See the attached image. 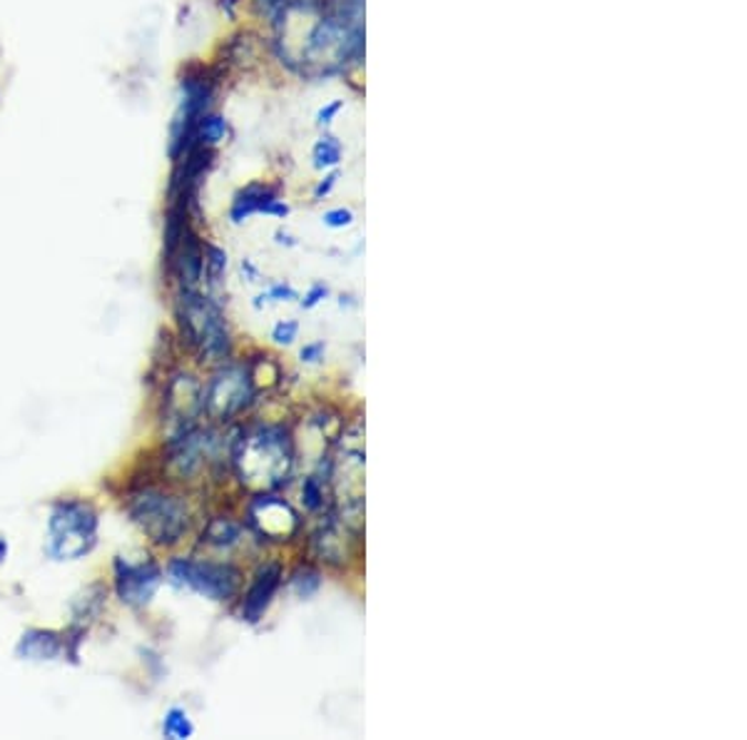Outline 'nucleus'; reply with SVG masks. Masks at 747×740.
<instances>
[{
	"label": "nucleus",
	"instance_id": "obj_21",
	"mask_svg": "<svg viewBox=\"0 0 747 740\" xmlns=\"http://www.w3.org/2000/svg\"><path fill=\"white\" fill-rule=\"evenodd\" d=\"M300 322L296 320H280L272 326V340L274 344H280V347H292L296 342V336H300Z\"/></svg>",
	"mask_w": 747,
	"mask_h": 740
},
{
	"label": "nucleus",
	"instance_id": "obj_11",
	"mask_svg": "<svg viewBox=\"0 0 747 740\" xmlns=\"http://www.w3.org/2000/svg\"><path fill=\"white\" fill-rule=\"evenodd\" d=\"M65 651V641L55 631L31 629L25 631L15 646V656L23 661H55Z\"/></svg>",
	"mask_w": 747,
	"mask_h": 740
},
{
	"label": "nucleus",
	"instance_id": "obj_24",
	"mask_svg": "<svg viewBox=\"0 0 747 740\" xmlns=\"http://www.w3.org/2000/svg\"><path fill=\"white\" fill-rule=\"evenodd\" d=\"M324 354H327V342L317 340V342L304 344V347L300 350V360L304 364H320L324 360Z\"/></svg>",
	"mask_w": 747,
	"mask_h": 740
},
{
	"label": "nucleus",
	"instance_id": "obj_26",
	"mask_svg": "<svg viewBox=\"0 0 747 740\" xmlns=\"http://www.w3.org/2000/svg\"><path fill=\"white\" fill-rule=\"evenodd\" d=\"M260 215H270V217H286V215H290V205H286L284 200L274 197L272 202H267V205H264V210H262Z\"/></svg>",
	"mask_w": 747,
	"mask_h": 740
},
{
	"label": "nucleus",
	"instance_id": "obj_23",
	"mask_svg": "<svg viewBox=\"0 0 747 740\" xmlns=\"http://www.w3.org/2000/svg\"><path fill=\"white\" fill-rule=\"evenodd\" d=\"M327 297H329V287L324 282H314L302 297V310H314V307L322 304Z\"/></svg>",
	"mask_w": 747,
	"mask_h": 740
},
{
	"label": "nucleus",
	"instance_id": "obj_10",
	"mask_svg": "<svg viewBox=\"0 0 747 740\" xmlns=\"http://www.w3.org/2000/svg\"><path fill=\"white\" fill-rule=\"evenodd\" d=\"M167 269L177 275L182 290H197V285L205 280V245L193 227L182 237Z\"/></svg>",
	"mask_w": 747,
	"mask_h": 740
},
{
	"label": "nucleus",
	"instance_id": "obj_28",
	"mask_svg": "<svg viewBox=\"0 0 747 740\" xmlns=\"http://www.w3.org/2000/svg\"><path fill=\"white\" fill-rule=\"evenodd\" d=\"M242 272H247L249 282H257V280H260V269H257V267L252 265V259H242Z\"/></svg>",
	"mask_w": 747,
	"mask_h": 740
},
{
	"label": "nucleus",
	"instance_id": "obj_18",
	"mask_svg": "<svg viewBox=\"0 0 747 740\" xmlns=\"http://www.w3.org/2000/svg\"><path fill=\"white\" fill-rule=\"evenodd\" d=\"M229 257L223 247L205 245V277L209 285H219L227 272Z\"/></svg>",
	"mask_w": 747,
	"mask_h": 740
},
{
	"label": "nucleus",
	"instance_id": "obj_25",
	"mask_svg": "<svg viewBox=\"0 0 747 740\" xmlns=\"http://www.w3.org/2000/svg\"><path fill=\"white\" fill-rule=\"evenodd\" d=\"M337 180H339V172H337V170L329 172V175L324 178L317 187H314V200H324V197H327L329 192L334 190V185H337Z\"/></svg>",
	"mask_w": 747,
	"mask_h": 740
},
{
	"label": "nucleus",
	"instance_id": "obj_4",
	"mask_svg": "<svg viewBox=\"0 0 747 740\" xmlns=\"http://www.w3.org/2000/svg\"><path fill=\"white\" fill-rule=\"evenodd\" d=\"M128 512L140 532L160 546L177 544L190 526L187 504L180 496L165 494L160 489H142L136 496H130Z\"/></svg>",
	"mask_w": 747,
	"mask_h": 740
},
{
	"label": "nucleus",
	"instance_id": "obj_7",
	"mask_svg": "<svg viewBox=\"0 0 747 740\" xmlns=\"http://www.w3.org/2000/svg\"><path fill=\"white\" fill-rule=\"evenodd\" d=\"M162 583V569L155 561H138L128 559L115 561V593L128 605H148L152 596L158 593Z\"/></svg>",
	"mask_w": 747,
	"mask_h": 740
},
{
	"label": "nucleus",
	"instance_id": "obj_22",
	"mask_svg": "<svg viewBox=\"0 0 747 740\" xmlns=\"http://www.w3.org/2000/svg\"><path fill=\"white\" fill-rule=\"evenodd\" d=\"M324 225L332 227V229H344L354 225V213L349 207H337V210H329V213H324Z\"/></svg>",
	"mask_w": 747,
	"mask_h": 740
},
{
	"label": "nucleus",
	"instance_id": "obj_14",
	"mask_svg": "<svg viewBox=\"0 0 747 740\" xmlns=\"http://www.w3.org/2000/svg\"><path fill=\"white\" fill-rule=\"evenodd\" d=\"M227 138V120L223 115H215V112H207L203 120L197 122V130H195V148L203 146V148H217L219 142Z\"/></svg>",
	"mask_w": 747,
	"mask_h": 740
},
{
	"label": "nucleus",
	"instance_id": "obj_29",
	"mask_svg": "<svg viewBox=\"0 0 747 740\" xmlns=\"http://www.w3.org/2000/svg\"><path fill=\"white\" fill-rule=\"evenodd\" d=\"M8 559V541L3 536H0V564H3Z\"/></svg>",
	"mask_w": 747,
	"mask_h": 740
},
{
	"label": "nucleus",
	"instance_id": "obj_19",
	"mask_svg": "<svg viewBox=\"0 0 747 740\" xmlns=\"http://www.w3.org/2000/svg\"><path fill=\"white\" fill-rule=\"evenodd\" d=\"M302 502L306 512H320L324 506V486L320 476H306L302 484Z\"/></svg>",
	"mask_w": 747,
	"mask_h": 740
},
{
	"label": "nucleus",
	"instance_id": "obj_12",
	"mask_svg": "<svg viewBox=\"0 0 747 740\" xmlns=\"http://www.w3.org/2000/svg\"><path fill=\"white\" fill-rule=\"evenodd\" d=\"M274 197H280V190L277 187H267V185H260V182L247 185L245 190H239L235 195L229 217H232L235 225H242L245 219H249L252 215H260L267 202H272Z\"/></svg>",
	"mask_w": 747,
	"mask_h": 740
},
{
	"label": "nucleus",
	"instance_id": "obj_5",
	"mask_svg": "<svg viewBox=\"0 0 747 740\" xmlns=\"http://www.w3.org/2000/svg\"><path fill=\"white\" fill-rule=\"evenodd\" d=\"M167 576L175 586H185L209 601L235 599L242 583V571L237 566L197 559H172L167 564Z\"/></svg>",
	"mask_w": 747,
	"mask_h": 740
},
{
	"label": "nucleus",
	"instance_id": "obj_16",
	"mask_svg": "<svg viewBox=\"0 0 747 740\" xmlns=\"http://www.w3.org/2000/svg\"><path fill=\"white\" fill-rule=\"evenodd\" d=\"M312 158H314V168L317 170L337 168L342 160V142L334 138V135H324V138L317 140V146H314Z\"/></svg>",
	"mask_w": 747,
	"mask_h": 740
},
{
	"label": "nucleus",
	"instance_id": "obj_6",
	"mask_svg": "<svg viewBox=\"0 0 747 740\" xmlns=\"http://www.w3.org/2000/svg\"><path fill=\"white\" fill-rule=\"evenodd\" d=\"M257 387L245 364H225L203 389V411L217 421H229L255 401Z\"/></svg>",
	"mask_w": 747,
	"mask_h": 740
},
{
	"label": "nucleus",
	"instance_id": "obj_1",
	"mask_svg": "<svg viewBox=\"0 0 747 740\" xmlns=\"http://www.w3.org/2000/svg\"><path fill=\"white\" fill-rule=\"evenodd\" d=\"M292 439L284 427H260L235 441L232 461L242 482L272 489L286 482L292 471Z\"/></svg>",
	"mask_w": 747,
	"mask_h": 740
},
{
	"label": "nucleus",
	"instance_id": "obj_13",
	"mask_svg": "<svg viewBox=\"0 0 747 740\" xmlns=\"http://www.w3.org/2000/svg\"><path fill=\"white\" fill-rule=\"evenodd\" d=\"M239 536H242V524L219 516L207 524L203 541L209 546H217V549H229V546H235L239 541Z\"/></svg>",
	"mask_w": 747,
	"mask_h": 740
},
{
	"label": "nucleus",
	"instance_id": "obj_27",
	"mask_svg": "<svg viewBox=\"0 0 747 740\" xmlns=\"http://www.w3.org/2000/svg\"><path fill=\"white\" fill-rule=\"evenodd\" d=\"M342 108H344V100H334V103L327 105V108H322L317 112V125H320V128H324V125H329L334 120V115H337Z\"/></svg>",
	"mask_w": 747,
	"mask_h": 740
},
{
	"label": "nucleus",
	"instance_id": "obj_20",
	"mask_svg": "<svg viewBox=\"0 0 747 740\" xmlns=\"http://www.w3.org/2000/svg\"><path fill=\"white\" fill-rule=\"evenodd\" d=\"M292 300H300V294H296L294 287L286 285V282H274V285H270V290L257 297L255 307H257V310H262L264 302H292Z\"/></svg>",
	"mask_w": 747,
	"mask_h": 740
},
{
	"label": "nucleus",
	"instance_id": "obj_8",
	"mask_svg": "<svg viewBox=\"0 0 747 740\" xmlns=\"http://www.w3.org/2000/svg\"><path fill=\"white\" fill-rule=\"evenodd\" d=\"M249 526L255 528L257 534L270 538V541H286V538L296 534L300 528V516H296L294 508L284 502L280 496L272 494H262L257 496L252 504H249Z\"/></svg>",
	"mask_w": 747,
	"mask_h": 740
},
{
	"label": "nucleus",
	"instance_id": "obj_2",
	"mask_svg": "<svg viewBox=\"0 0 747 740\" xmlns=\"http://www.w3.org/2000/svg\"><path fill=\"white\" fill-rule=\"evenodd\" d=\"M98 512L83 498H61L47 516L45 554L53 561H78L98 544Z\"/></svg>",
	"mask_w": 747,
	"mask_h": 740
},
{
	"label": "nucleus",
	"instance_id": "obj_15",
	"mask_svg": "<svg viewBox=\"0 0 747 740\" xmlns=\"http://www.w3.org/2000/svg\"><path fill=\"white\" fill-rule=\"evenodd\" d=\"M162 736L170 740H187L195 736V723L182 706H172L162 718Z\"/></svg>",
	"mask_w": 747,
	"mask_h": 740
},
{
	"label": "nucleus",
	"instance_id": "obj_9",
	"mask_svg": "<svg viewBox=\"0 0 747 740\" xmlns=\"http://www.w3.org/2000/svg\"><path fill=\"white\" fill-rule=\"evenodd\" d=\"M282 566L272 561V564H264L260 571L255 573L252 583H249V589L245 593V601H242V619L247 623H260L264 619L267 609L272 605V599L280 591L282 586Z\"/></svg>",
	"mask_w": 747,
	"mask_h": 740
},
{
	"label": "nucleus",
	"instance_id": "obj_3",
	"mask_svg": "<svg viewBox=\"0 0 747 740\" xmlns=\"http://www.w3.org/2000/svg\"><path fill=\"white\" fill-rule=\"evenodd\" d=\"M177 317L185 340L209 362H225L232 352L223 307L197 290H180Z\"/></svg>",
	"mask_w": 747,
	"mask_h": 740
},
{
	"label": "nucleus",
	"instance_id": "obj_17",
	"mask_svg": "<svg viewBox=\"0 0 747 740\" xmlns=\"http://www.w3.org/2000/svg\"><path fill=\"white\" fill-rule=\"evenodd\" d=\"M322 589V573L312 566H300L292 573V591L300 596V599H312L314 593H320Z\"/></svg>",
	"mask_w": 747,
	"mask_h": 740
}]
</instances>
